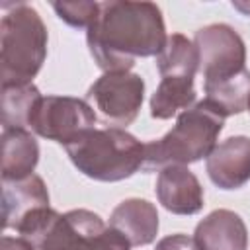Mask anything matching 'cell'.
Wrapping results in <instances>:
<instances>
[{
	"instance_id": "1",
	"label": "cell",
	"mask_w": 250,
	"mask_h": 250,
	"mask_svg": "<svg viewBox=\"0 0 250 250\" xmlns=\"http://www.w3.org/2000/svg\"><path fill=\"white\" fill-rule=\"evenodd\" d=\"M166 39L164 18L154 2H100V14L86 29L90 55L104 72H129L137 59L156 57Z\"/></svg>"
},
{
	"instance_id": "2",
	"label": "cell",
	"mask_w": 250,
	"mask_h": 250,
	"mask_svg": "<svg viewBox=\"0 0 250 250\" xmlns=\"http://www.w3.org/2000/svg\"><path fill=\"white\" fill-rule=\"evenodd\" d=\"M225 119L227 117L209 102H195L178 115L176 125L164 137L145 143L143 170L160 172L166 166H188L207 158L217 146Z\"/></svg>"
},
{
	"instance_id": "3",
	"label": "cell",
	"mask_w": 250,
	"mask_h": 250,
	"mask_svg": "<svg viewBox=\"0 0 250 250\" xmlns=\"http://www.w3.org/2000/svg\"><path fill=\"white\" fill-rule=\"evenodd\" d=\"M0 20V78L4 84H29L47 59V27L29 4H4Z\"/></svg>"
},
{
	"instance_id": "4",
	"label": "cell",
	"mask_w": 250,
	"mask_h": 250,
	"mask_svg": "<svg viewBox=\"0 0 250 250\" xmlns=\"http://www.w3.org/2000/svg\"><path fill=\"white\" fill-rule=\"evenodd\" d=\"M78 172L96 182H121L143 170L145 143L127 129H92L64 146Z\"/></svg>"
},
{
	"instance_id": "5",
	"label": "cell",
	"mask_w": 250,
	"mask_h": 250,
	"mask_svg": "<svg viewBox=\"0 0 250 250\" xmlns=\"http://www.w3.org/2000/svg\"><path fill=\"white\" fill-rule=\"evenodd\" d=\"M105 225L102 217L88 209H70L47 215L23 236L35 250H96Z\"/></svg>"
},
{
	"instance_id": "6",
	"label": "cell",
	"mask_w": 250,
	"mask_h": 250,
	"mask_svg": "<svg viewBox=\"0 0 250 250\" xmlns=\"http://www.w3.org/2000/svg\"><path fill=\"white\" fill-rule=\"evenodd\" d=\"M145 100V80L135 72H104L86 92V102L107 127L131 125Z\"/></svg>"
},
{
	"instance_id": "7",
	"label": "cell",
	"mask_w": 250,
	"mask_h": 250,
	"mask_svg": "<svg viewBox=\"0 0 250 250\" xmlns=\"http://www.w3.org/2000/svg\"><path fill=\"white\" fill-rule=\"evenodd\" d=\"M96 111L86 100L72 96H43L33 109L29 127L35 135L61 143H74L84 133L96 129Z\"/></svg>"
},
{
	"instance_id": "8",
	"label": "cell",
	"mask_w": 250,
	"mask_h": 250,
	"mask_svg": "<svg viewBox=\"0 0 250 250\" xmlns=\"http://www.w3.org/2000/svg\"><path fill=\"white\" fill-rule=\"evenodd\" d=\"M193 45L199 55L203 80L225 78L246 68V45L229 23H209L195 31Z\"/></svg>"
},
{
	"instance_id": "9",
	"label": "cell",
	"mask_w": 250,
	"mask_h": 250,
	"mask_svg": "<svg viewBox=\"0 0 250 250\" xmlns=\"http://www.w3.org/2000/svg\"><path fill=\"white\" fill-rule=\"evenodd\" d=\"M49 191L41 176L31 174L21 180H2V227L20 230L29 219L49 209Z\"/></svg>"
},
{
	"instance_id": "10",
	"label": "cell",
	"mask_w": 250,
	"mask_h": 250,
	"mask_svg": "<svg viewBox=\"0 0 250 250\" xmlns=\"http://www.w3.org/2000/svg\"><path fill=\"white\" fill-rule=\"evenodd\" d=\"M209 180L221 189H238L250 182V137H229L205 158Z\"/></svg>"
},
{
	"instance_id": "11",
	"label": "cell",
	"mask_w": 250,
	"mask_h": 250,
	"mask_svg": "<svg viewBox=\"0 0 250 250\" xmlns=\"http://www.w3.org/2000/svg\"><path fill=\"white\" fill-rule=\"evenodd\" d=\"M154 193L158 203L174 215H195L203 209V188L188 166H166L158 172Z\"/></svg>"
},
{
	"instance_id": "12",
	"label": "cell",
	"mask_w": 250,
	"mask_h": 250,
	"mask_svg": "<svg viewBox=\"0 0 250 250\" xmlns=\"http://www.w3.org/2000/svg\"><path fill=\"white\" fill-rule=\"evenodd\" d=\"M197 250H248V229L230 209H215L195 227Z\"/></svg>"
},
{
	"instance_id": "13",
	"label": "cell",
	"mask_w": 250,
	"mask_h": 250,
	"mask_svg": "<svg viewBox=\"0 0 250 250\" xmlns=\"http://www.w3.org/2000/svg\"><path fill=\"white\" fill-rule=\"evenodd\" d=\"M109 227L117 229L131 242V246H146L156 240L160 227L158 211L146 199L129 197L111 211Z\"/></svg>"
},
{
	"instance_id": "14",
	"label": "cell",
	"mask_w": 250,
	"mask_h": 250,
	"mask_svg": "<svg viewBox=\"0 0 250 250\" xmlns=\"http://www.w3.org/2000/svg\"><path fill=\"white\" fill-rule=\"evenodd\" d=\"M39 162V145L27 129L2 131V180H21L33 174Z\"/></svg>"
},
{
	"instance_id": "15",
	"label": "cell",
	"mask_w": 250,
	"mask_h": 250,
	"mask_svg": "<svg viewBox=\"0 0 250 250\" xmlns=\"http://www.w3.org/2000/svg\"><path fill=\"white\" fill-rule=\"evenodd\" d=\"M203 90H205V102L217 107L225 117L238 115L248 109L250 70L242 68L240 72L225 78L203 80Z\"/></svg>"
},
{
	"instance_id": "16",
	"label": "cell",
	"mask_w": 250,
	"mask_h": 250,
	"mask_svg": "<svg viewBox=\"0 0 250 250\" xmlns=\"http://www.w3.org/2000/svg\"><path fill=\"white\" fill-rule=\"evenodd\" d=\"M193 78L164 76L150 96V115L154 119H170L180 109H189L195 104Z\"/></svg>"
},
{
	"instance_id": "17",
	"label": "cell",
	"mask_w": 250,
	"mask_h": 250,
	"mask_svg": "<svg viewBox=\"0 0 250 250\" xmlns=\"http://www.w3.org/2000/svg\"><path fill=\"white\" fill-rule=\"evenodd\" d=\"M156 68L162 78L164 76L193 78L199 72V55L193 41H189L182 33L168 35L164 49L156 55Z\"/></svg>"
},
{
	"instance_id": "18",
	"label": "cell",
	"mask_w": 250,
	"mask_h": 250,
	"mask_svg": "<svg viewBox=\"0 0 250 250\" xmlns=\"http://www.w3.org/2000/svg\"><path fill=\"white\" fill-rule=\"evenodd\" d=\"M41 98L43 96L33 82L4 84L2 86V125L4 129L29 127V119Z\"/></svg>"
},
{
	"instance_id": "19",
	"label": "cell",
	"mask_w": 250,
	"mask_h": 250,
	"mask_svg": "<svg viewBox=\"0 0 250 250\" xmlns=\"http://www.w3.org/2000/svg\"><path fill=\"white\" fill-rule=\"evenodd\" d=\"M53 10L66 25L88 29L100 14V2H53Z\"/></svg>"
},
{
	"instance_id": "20",
	"label": "cell",
	"mask_w": 250,
	"mask_h": 250,
	"mask_svg": "<svg viewBox=\"0 0 250 250\" xmlns=\"http://www.w3.org/2000/svg\"><path fill=\"white\" fill-rule=\"evenodd\" d=\"M96 250H131V242L113 227H105Z\"/></svg>"
},
{
	"instance_id": "21",
	"label": "cell",
	"mask_w": 250,
	"mask_h": 250,
	"mask_svg": "<svg viewBox=\"0 0 250 250\" xmlns=\"http://www.w3.org/2000/svg\"><path fill=\"white\" fill-rule=\"evenodd\" d=\"M154 250H197V244L191 236L184 232H176V234H168L160 238Z\"/></svg>"
},
{
	"instance_id": "22",
	"label": "cell",
	"mask_w": 250,
	"mask_h": 250,
	"mask_svg": "<svg viewBox=\"0 0 250 250\" xmlns=\"http://www.w3.org/2000/svg\"><path fill=\"white\" fill-rule=\"evenodd\" d=\"M0 250H35V246L23 236H8L4 234L0 240Z\"/></svg>"
},
{
	"instance_id": "23",
	"label": "cell",
	"mask_w": 250,
	"mask_h": 250,
	"mask_svg": "<svg viewBox=\"0 0 250 250\" xmlns=\"http://www.w3.org/2000/svg\"><path fill=\"white\" fill-rule=\"evenodd\" d=\"M232 8L242 12L244 16H250V0H246V2H232Z\"/></svg>"
},
{
	"instance_id": "24",
	"label": "cell",
	"mask_w": 250,
	"mask_h": 250,
	"mask_svg": "<svg viewBox=\"0 0 250 250\" xmlns=\"http://www.w3.org/2000/svg\"><path fill=\"white\" fill-rule=\"evenodd\" d=\"M248 111H250V100H248Z\"/></svg>"
}]
</instances>
